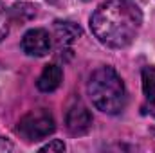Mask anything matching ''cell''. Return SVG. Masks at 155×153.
Here are the masks:
<instances>
[{
  "mask_svg": "<svg viewBox=\"0 0 155 153\" xmlns=\"http://www.w3.org/2000/svg\"><path fill=\"white\" fill-rule=\"evenodd\" d=\"M143 13L132 0H107L90 16V29L97 41L110 49H124L137 38Z\"/></svg>",
  "mask_w": 155,
  "mask_h": 153,
  "instance_id": "6da1fadb",
  "label": "cell"
},
{
  "mask_svg": "<svg viewBox=\"0 0 155 153\" xmlns=\"http://www.w3.org/2000/svg\"><path fill=\"white\" fill-rule=\"evenodd\" d=\"M87 92L92 105L103 114L116 115L126 106L124 83L112 67L96 69L88 77Z\"/></svg>",
  "mask_w": 155,
  "mask_h": 153,
  "instance_id": "7a4b0ae2",
  "label": "cell"
},
{
  "mask_svg": "<svg viewBox=\"0 0 155 153\" xmlns=\"http://www.w3.org/2000/svg\"><path fill=\"white\" fill-rule=\"evenodd\" d=\"M54 130H56L54 117L45 108H38L25 114L18 121V126H16V132L29 142H36L49 137L51 133H54Z\"/></svg>",
  "mask_w": 155,
  "mask_h": 153,
  "instance_id": "3957f363",
  "label": "cell"
},
{
  "mask_svg": "<svg viewBox=\"0 0 155 153\" xmlns=\"http://www.w3.org/2000/svg\"><path fill=\"white\" fill-rule=\"evenodd\" d=\"M51 34L45 29H31L22 38V50L27 56L41 58L51 50Z\"/></svg>",
  "mask_w": 155,
  "mask_h": 153,
  "instance_id": "277c9868",
  "label": "cell"
},
{
  "mask_svg": "<svg viewBox=\"0 0 155 153\" xmlns=\"http://www.w3.org/2000/svg\"><path fill=\"white\" fill-rule=\"evenodd\" d=\"M65 126L72 135H83L92 126V114L83 103H74L65 115Z\"/></svg>",
  "mask_w": 155,
  "mask_h": 153,
  "instance_id": "5b68a950",
  "label": "cell"
},
{
  "mask_svg": "<svg viewBox=\"0 0 155 153\" xmlns=\"http://www.w3.org/2000/svg\"><path fill=\"white\" fill-rule=\"evenodd\" d=\"M61 79H63V70L60 65L56 63H51V65H45L41 74L38 76L36 81V86L41 92H54L60 85H61Z\"/></svg>",
  "mask_w": 155,
  "mask_h": 153,
  "instance_id": "8992f818",
  "label": "cell"
},
{
  "mask_svg": "<svg viewBox=\"0 0 155 153\" xmlns=\"http://www.w3.org/2000/svg\"><path fill=\"white\" fill-rule=\"evenodd\" d=\"M143 94L146 97V105L143 106L144 114L155 117V67H144L141 72Z\"/></svg>",
  "mask_w": 155,
  "mask_h": 153,
  "instance_id": "52a82bcc",
  "label": "cell"
},
{
  "mask_svg": "<svg viewBox=\"0 0 155 153\" xmlns=\"http://www.w3.org/2000/svg\"><path fill=\"white\" fill-rule=\"evenodd\" d=\"M81 36V27L74 22H54V38L60 45H71Z\"/></svg>",
  "mask_w": 155,
  "mask_h": 153,
  "instance_id": "ba28073f",
  "label": "cell"
},
{
  "mask_svg": "<svg viewBox=\"0 0 155 153\" xmlns=\"http://www.w3.org/2000/svg\"><path fill=\"white\" fill-rule=\"evenodd\" d=\"M9 25H11L9 11H7V9H5V5L0 2V41L7 36V33H9Z\"/></svg>",
  "mask_w": 155,
  "mask_h": 153,
  "instance_id": "9c48e42d",
  "label": "cell"
},
{
  "mask_svg": "<svg viewBox=\"0 0 155 153\" xmlns=\"http://www.w3.org/2000/svg\"><path fill=\"white\" fill-rule=\"evenodd\" d=\"M63 150H65V144L58 139H54L52 142H49L41 148V151H63Z\"/></svg>",
  "mask_w": 155,
  "mask_h": 153,
  "instance_id": "30bf717a",
  "label": "cell"
},
{
  "mask_svg": "<svg viewBox=\"0 0 155 153\" xmlns=\"http://www.w3.org/2000/svg\"><path fill=\"white\" fill-rule=\"evenodd\" d=\"M83 2H88V0H83Z\"/></svg>",
  "mask_w": 155,
  "mask_h": 153,
  "instance_id": "8fae6325",
  "label": "cell"
}]
</instances>
